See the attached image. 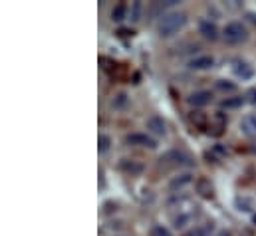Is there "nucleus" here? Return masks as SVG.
<instances>
[{
	"instance_id": "obj_15",
	"label": "nucleus",
	"mask_w": 256,
	"mask_h": 236,
	"mask_svg": "<svg viewBox=\"0 0 256 236\" xmlns=\"http://www.w3.org/2000/svg\"><path fill=\"white\" fill-rule=\"evenodd\" d=\"M129 104L128 100V94H118V96H114V100H112V108H116V110H124L126 106Z\"/></svg>"
},
{
	"instance_id": "obj_13",
	"label": "nucleus",
	"mask_w": 256,
	"mask_h": 236,
	"mask_svg": "<svg viewBox=\"0 0 256 236\" xmlns=\"http://www.w3.org/2000/svg\"><path fill=\"white\" fill-rule=\"evenodd\" d=\"M244 102H246V98H242V96H234V98H226V100H222V102H220V108L234 110V108H240Z\"/></svg>"
},
{
	"instance_id": "obj_9",
	"label": "nucleus",
	"mask_w": 256,
	"mask_h": 236,
	"mask_svg": "<svg viewBox=\"0 0 256 236\" xmlns=\"http://www.w3.org/2000/svg\"><path fill=\"white\" fill-rule=\"evenodd\" d=\"M240 131L246 135V137H256V114H248L240 119Z\"/></svg>"
},
{
	"instance_id": "obj_23",
	"label": "nucleus",
	"mask_w": 256,
	"mask_h": 236,
	"mask_svg": "<svg viewBox=\"0 0 256 236\" xmlns=\"http://www.w3.org/2000/svg\"><path fill=\"white\" fill-rule=\"evenodd\" d=\"M254 153H256V147H254Z\"/></svg>"
},
{
	"instance_id": "obj_4",
	"label": "nucleus",
	"mask_w": 256,
	"mask_h": 236,
	"mask_svg": "<svg viewBox=\"0 0 256 236\" xmlns=\"http://www.w3.org/2000/svg\"><path fill=\"white\" fill-rule=\"evenodd\" d=\"M198 34L204 38V40H210V42H214V40H218V26L214 24V22H210V20H200L198 22Z\"/></svg>"
},
{
	"instance_id": "obj_17",
	"label": "nucleus",
	"mask_w": 256,
	"mask_h": 236,
	"mask_svg": "<svg viewBox=\"0 0 256 236\" xmlns=\"http://www.w3.org/2000/svg\"><path fill=\"white\" fill-rule=\"evenodd\" d=\"M122 169H126L129 173H139V171H141V165H135L133 161L129 163V159H124V161H122Z\"/></svg>"
},
{
	"instance_id": "obj_5",
	"label": "nucleus",
	"mask_w": 256,
	"mask_h": 236,
	"mask_svg": "<svg viewBox=\"0 0 256 236\" xmlns=\"http://www.w3.org/2000/svg\"><path fill=\"white\" fill-rule=\"evenodd\" d=\"M187 102L191 104L192 108H204L212 102V94L208 90H198V92H192L191 96L187 98Z\"/></svg>"
},
{
	"instance_id": "obj_3",
	"label": "nucleus",
	"mask_w": 256,
	"mask_h": 236,
	"mask_svg": "<svg viewBox=\"0 0 256 236\" xmlns=\"http://www.w3.org/2000/svg\"><path fill=\"white\" fill-rule=\"evenodd\" d=\"M126 143L131 145V147H145V149H155L157 147V141L147 135V133H128L126 135Z\"/></svg>"
},
{
	"instance_id": "obj_18",
	"label": "nucleus",
	"mask_w": 256,
	"mask_h": 236,
	"mask_svg": "<svg viewBox=\"0 0 256 236\" xmlns=\"http://www.w3.org/2000/svg\"><path fill=\"white\" fill-rule=\"evenodd\" d=\"M139 12H141V2H133V8H131V20L133 22L139 20Z\"/></svg>"
},
{
	"instance_id": "obj_8",
	"label": "nucleus",
	"mask_w": 256,
	"mask_h": 236,
	"mask_svg": "<svg viewBox=\"0 0 256 236\" xmlns=\"http://www.w3.org/2000/svg\"><path fill=\"white\" fill-rule=\"evenodd\" d=\"M147 129L153 133V135H165L167 133V123H165V119L161 118V116H151V118L147 119Z\"/></svg>"
},
{
	"instance_id": "obj_20",
	"label": "nucleus",
	"mask_w": 256,
	"mask_h": 236,
	"mask_svg": "<svg viewBox=\"0 0 256 236\" xmlns=\"http://www.w3.org/2000/svg\"><path fill=\"white\" fill-rule=\"evenodd\" d=\"M216 88H218V90H228V92H232V90H234V84H224V80H218Z\"/></svg>"
},
{
	"instance_id": "obj_16",
	"label": "nucleus",
	"mask_w": 256,
	"mask_h": 236,
	"mask_svg": "<svg viewBox=\"0 0 256 236\" xmlns=\"http://www.w3.org/2000/svg\"><path fill=\"white\" fill-rule=\"evenodd\" d=\"M149 236H173L169 228H165L163 224H155L151 230H149Z\"/></svg>"
},
{
	"instance_id": "obj_22",
	"label": "nucleus",
	"mask_w": 256,
	"mask_h": 236,
	"mask_svg": "<svg viewBox=\"0 0 256 236\" xmlns=\"http://www.w3.org/2000/svg\"><path fill=\"white\" fill-rule=\"evenodd\" d=\"M116 236H124V234H116Z\"/></svg>"
},
{
	"instance_id": "obj_21",
	"label": "nucleus",
	"mask_w": 256,
	"mask_h": 236,
	"mask_svg": "<svg viewBox=\"0 0 256 236\" xmlns=\"http://www.w3.org/2000/svg\"><path fill=\"white\" fill-rule=\"evenodd\" d=\"M216 236H232V234H230V230H220Z\"/></svg>"
},
{
	"instance_id": "obj_2",
	"label": "nucleus",
	"mask_w": 256,
	"mask_h": 236,
	"mask_svg": "<svg viewBox=\"0 0 256 236\" xmlns=\"http://www.w3.org/2000/svg\"><path fill=\"white\" fill-rule=\"evenodd\" d=\"M222 40H224L226 44H232V46L242 44V42L248 40V28H246L242 22L232 20V22H228V24L222 28Z\"/></svg>"
},
{
	"instance_id": "obj_10",
	"label": "nucleus",
	"mask_w": 256,
	"mask_h": 236,
	"mask_svg": "<svg viewBox=\"0 0 256 236\" xmlns=\"http://www.w3.org/2000/svg\"><path fill=\"white\" fill-rule=\"evenodd\" d=\"M165 159H173L175 165H191V161H192L185 151H171V153H167Z\"/></svg>"
},
{
	"instance_id": "obj_14",
	"label": "nucleus",
	"mask_w": 256,
	"mask_h": 236,
	"mask_svg": "<svg viewBox=\"0 0 256 236\" xmlns=\"http://www.w3.org/2000/svg\"><path fill=\"white\" fill-rule=\"evenodd\" d=\"M110 149H112V137L106 135V133H100V139H98V151H100L102 155H106Z\"/></svg>"
},
{
	"instance_id": "obj_1",
	"label": "nucleus",
	"mask_w": 256,
	"mask_h": 236,
	"mask_svg": "<svg viewBox=\"0 0 256 236\" xmlns=\"http://www.w3.org/2000/svg\"><path fill=\"white\" fill-rule=\"evenodd\" d=\"M187 24V14L179 12V10H171V12H163L157 20V34L161 38H171L175 34H179Z\"/></svg>"
},
{
	"instance_id": "obj_11",
	"label": "nucleus",
	"mask_w": 256,
	"mask_h": 236,
	"mask_svg": "<svg viewBox=\"0 0 256 236\" xmlns=\"http://www.w3.org/2000/svg\"><path fill=\"white\" fill-rule=\"evenodd\" d=\"M126 18H128V6H126L124 2L116 4V8L112 10V20H114V22H124Z\"/></svg>"
},
{
	"instance_id": "obj_7",
	"label": "nucleus",
	"mask_w": 256,
	"mask_h": 236,
	"mask_svg": "<svg viewBox=\"0 0 256 236\" xmlns=\"http://www.w3.org/2000/svg\"><path fill=\"white\" fill-rule=\"evenodd\" d=\"M214 66V58L208 56V54H200V56H194V58L189 62V68L191 70H196V72H202V70H210Z\"/></svg>"
},
{
	"instance_id": "obj_6",
	"label": "nucleus",
	"mask_w": 256,
	"mask_h": 236,
	"mask_svg": "<svg viewBox=\"0 0 256 236\" xmlns=\"http://www.w3.org/2000/svg\"><path fill=\"white\" fill-rule=\"evenodd\" d=\"M232 72H234L236 78H242V80H250L254 76L252 66L248 62H244V60H234L232 62Z\"/></svg>"
},
{
	"instance_id": "obj_19",
	"label": "nucleus",
	"mask_w": 256,
	"mask_h": 236,
	"mask_svg": "<svg viewBox=\"0 0 256 236\" xmlns=\"http://www.w3.org/2000/svg\"><path fill=\"white\" fill-rule=\"evenodd\" d=\"M244 98H246V102H248V104L256 106V88H250V90L246 92V96H244Z\"/></svg>"
},
{
	"instance_id": "obj_12",
	"label": "nucleus",
	"mask_w": 256,
	"mask_h": 236,
	"mask_svg": "<svg viewBox=\"0 0 256 236\" xmlns=\"http://www.w3.org/2000/svg\"><path fill=\"white\" fill-rule=\"evenodd\" d=\"M191 180H192V175H189V173H185V175H179V177L171 178V182H169V188H171V190H177V188H181V186L189 184Z\"/></svg>"
}]
</instances>
